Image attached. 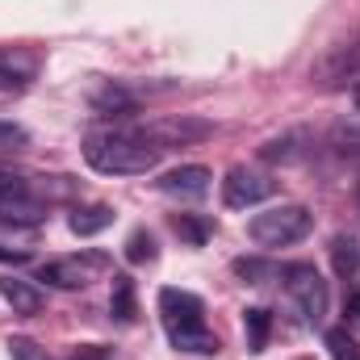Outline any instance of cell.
Listing matches in <instances>:
<instances>
[{"label": "cell", "mask_w": 360, "mask_h": 360, "mask_svg": "<svg viewBox=\"0 0 360 360\" xmlns=\"http://www.w3.org/2000/svg\"><path fill=\"white\" fill-rule=\"evenodd\" d=\"M84 160L101 176H143L164 160V147L143 130H92L84 139Z\"/></svg>", "instance_id": "1"}, {"label": "cell", "mask_w": 360, "mask_h": 360, "mask_svg": "<svg viewBox=\"0 0 360 360\" xmlns=\"http://www.w3.org/2000/svg\"><path fill=\"white\" fill-rule=\"evenodd\" d=\"M310 226H314V214L306 205H272L248 222V235L260 248H293L310 235Z\"/></svg>", "instance_id": "2"}, {"label": "cell", "mask_w": 360, "mask_h": 360, "mask_svg": "<svg viewBox=\"0 0 360 360\" xmlns=\"http://www.w3.org/2000/svg\"><path fill=\"white\" fill-rule=\"evenodd\" d=\"M281 281H285V293L297 302V310H302L306 323H323L327 319L331 289H327L323 272L314 269V264H285L281 269Z\"/></svg>", "instance_id": "3"}, {"label": "cell", "mask_w": 360, "mask_h": 360, "mask_svg": "<svg viewBox=\"0 0 360 360\" xmlns=\"http://www.w3.org/2000/svg\"><path fill=\"white\" fill-rule=\"evenodd\" d=\"M276 193V180L264 172H252V168H231L222 180V201L231 210H248V205H260Z\"/></svg>", "instance_id": "4"}, {"label": "cell", "mask_w": 360, "mask_h": 360, "mask_svg": "<svg viewBox=\"0 0 360 360\" xmlns=\"http://www.w3.org/2000/svg\"><path fill=\"white\" fill-rule=\"evenodd\" d=\"M310 80H319L323 89H335V84H344V80H356L360 84V42L331 46V55L310 68Z\"/></svg>", "instance_id": "5"}, {"label": "cell", "mask_w": 360, "mask_h": 360, "mask_svg": "<svg viewBox=\"0 0 360 360\" xmlns=\"http://www.w3.org/2000/svg\"><path fill=\"white\" fill-rule=\"evenodd\" d=\"M201 314H205V306H201L197 293H188V289H160V319H164V331L205 323Z\"/></svg>", "instance_id": "6"}, {"label": "cell", "mask_w": 360, "mask_h": 360, "mask_svg": "<svg viewBox=\"0 0 360 360\" xmlns=\"http://www.w3.org/2000/svg\"><path fill=\"white\" fill-rule=\"evenodd\" d=\"M101 264H105V256H96V252L89 256V264H80V260H51V264L38 269V281L55 285V289H84L89 285V269H101Z\"/></svg>", "instance_id": "7"}, {"label": "cell", "mask_w": 360, "mask_h": 360, "mask_svg": "<svg viewBox=\"0 0 360 360\" xmlns=\"http://www.w3.org/2000/svg\"><path fill=\"white\" fill-rule=\"evenodd\" d=\"M147 139H155L164 151L176 147V143H193V139H205L210 134V122H193V117H164V122H151L143 126Z\"/></svg>", "instance_id": "8"}, {"label": "cell", "mask_w": 360, "mask_h": 360, "mask_svg": "<svg viewBox=\"0 0 360 360\" xmlns=\"http://www.w3.org/2000/svg\"><path fill=\"white\" fill-rule=\"evenodd\" d=\"M210 168H201V164H184L176 172H168V176L160 180V188L168 193V197H180V201H197V197H205L210 193Z\"/></svg>", "instance_id": "9"}, {"label": "cell", "mask_w": 360, "mask_h": 360, "mask_svg": "<svg viewBox=\"0 0 360 360\" xmlns=\"http://www.w3.org/2000/svg\"><path fill=\"white\" fill-rule=\"evenodd\" d=\"M0 297L13 306V314H42V306H46V293L21 276H0Z\"/></svg>", "instance_id": "10"}, {"label": "cell", "mask_w": 360, "mask_h": 360, "mask_svg": "<svg viewBox=\"0 0 360 360\" xmlns=\"http://www.w3.org/2000/svg\"><path fill=\"white\" fill-rule=\"evenodd\" d=\"M306 143H310L306 130H289V134L269 139V143L260 147V160H264V164H297V160H306Z\"/></svg>", "instance_id": "11"}, {"label": "cell", "mask_w": 360, "mask_h": 360, "mask_svg": "<svg viewBox=\"0 0 360 360\" xmlns=\"http://www.w3.org/2000/svg\"><path fill=\"white\" fill-rule=\"evenodd\" d=\"M92 113H105V117H122V113H134V96L126 89H117L113 80L109 84H101V89H92L89 96Z\"/></svg>", "instance_id": "12"}, {"label": "cell", "mask_w": 360, "mask_h": 360, "mask_svg": "<svg viewBox=\"0 0 360 360\" xmlns=\"http://www.w3.org/2000/svg\"><path fill=\"white\" fill-rule=\"evenodd\" d=\"M109 314L117 323H134V314H139V306H134V281L126 272H113V281H109Z\"/></svg>", "instance_id": "13"}, {"label": "cell", "mask_w": 360, "mask_h": 360, "mask_svg": "<svg viewBox=\"0 0 360 360\" xmlns=\"http://www.w3.org/2000/svg\"><path fill=\"white\" fill-rule=\"evenodd\" d=\"M168 340H172V348H176V352H218V340H214V331H210L205 323L172 327V331H168Z\"/></svg>", "instance_id": "14"}, {"label": "cell", "mask_w": 360, "mask_h": 360, "mask_svg": "<svg viewBox=\"0 0 360 360\" xmlns=\"http://www.w3.org/2000/svg\"><path fill=\"white\" fill-rule=\"evenodd\" d=\"M113 210L109 205H84V210H76L72 218H68V226H72V235H80V239H92V235H101L105 226H113Z\"/></svg>", "instance_id": "15"}, {"label": "cell", "mask_w": 360, "mask_h": 360, "mask_svg": "<svg viewBox=\"0 0 360 360\" xmlns=\"http://www.w3.org/2000/svg\"><path fill=\"white\" fill-rule=\"evenodd\" d=\"M331 269H335V276H356L360 272V248L352 235H335L331 239Z\"/></svg>", "instance_id": "16"}, {"label": "cell", "mask_w": 360, "mask_h": 360, "mask_svg": "<svg viewBox=\"0 0 360 360\" xmlns=\"http://www.w3.org/2000/svg\"><path fill=\"white\" fill-rule=\"evenodd\" d=\"M34 55H25V51H0V80L4 84H25V80H34Z\"/></svg>", "instance_id": "17"}, {"label": "cell", "mask_w": 360, "mask_h": 360, "mask_svg": "<svg viewBox=\"0 0 360 360\" xmlns=\"http://www.w3.org/2000/svg\"><path fill=\"white\" fill-rule=\"evenodd\" d=\"M243 331H248V348H252V352H264V348H269V331H272V314L264 306L243 310Z\"/></svg>", "instance_id": "18"}, {"label": "cell", "mask_w": 360, "mask_h": 360, "mask_svg": "<svg viewBox=\"0 0 360 360\" xmlns=\"http://www.w3.org/2000/svg\"><path fill=\"white\" fill-rule=\"evenodd\" d=\"M172 231H176L188 248H205V239L214 235V222L210 218H197V214H176L172 218Z\"/></svg>", "instance_id": "19"}, {"label": "cell", "mask_w": 360, "mask_h": 360, "mask_svg": "<svg viewBox=\"0 0 360 360\" xmlns=\"http://www.w3.org/2000/svg\"><path fill=\"white\" fill-rule=\"evenodd\" d=\"M155 256H160V243H155V235L151 231H130V239H126V264H155Z\"/></svg>", "instance_id": "20"}, {"label": "cell", "mask_w": 360, "mask_h": 360, "mask_svg": "<svg viewBox=\"0 0 360 360\" xmlns=\"http://www.w3.org/2000/svg\"><path fill=\"white\" fill-rule=\"evenodd\" d=\"M34 197V180L13 172V168H0V205H13V201H30Z\"/></svg>", "instance_id": "21"}, {"label": "cell", "mask_w": 360, "mask_h": 360, "mask_svg": "<svg viewBox=\"0 0 360 360\" xmlns=\"http://www.w3.org/2000/svg\"><path fill=\"white\" fill-rule=\"evenodd\" d=\"M235 276H243L248 285H269L272 276H281V269L272 260H256V256H243L235 260Z\"/></svg>", "instance_id": "22"}, {"label": "cell", "mask_w": 360, "mask_h": 360, "mask_svg": "<svg viewBox=\"0 0 360 360\" xmlns=\"http://www.w3.org/2000/svg\"><path fill=\"white\" fill-rule=\"evenodd\" d=\"M331 143H335V151H340L352 168H360V126H340V130L331 134Z\"/></svg>", "instance_id": "23"}, {"label": "cell", "mask_w": 360, "mask_h": 360, "mask_svg": "<svg viewBox=\"0 0 360 360\" xmlns=\"http://www.w3.org/2000/svg\"><path fill=\"white\" fill-rule=\"evenodd\" d=\"M327 352H331V360H360L356 340H352L344 327H331V331H327Z\"/></svg>", "instance_id": "24"}, {"label": "cell", "mask_w": 360, "mask_h": 360, "mask_svg": "<svg viewBox=\"0 0 360 360\" xmlns=\"http://www.w3.org/2000/svg\"><path fill=\"white\" fill-rule=\"evenodd\" d=\"M4 348H8V356H13V360H51V356H46V348H38V344H34V340H25V335H13Z\"/></svg>", "instance_id": "25"}, {"label": "cell", "mask_w": 360, "mask_h": 360, "mask_svg": "<svg viewBox=\"0 0 360 360\" xmlns=\"http://www.w3.org/2000/svg\"><path fill=\"white\" fill-rule=\"evenodd\" d=\"M30 134H25V126H17V122H0V151L4 147H21Z\"/></svg>", "instance_id": "26"}, {"label": "cell", "mask_w": 360, "mask_h": 360, "mask_svg": "<svg viewBox=\"0 0 360 360\" xmlns=\"http://www.w3.org/2000/svg\"><path fill=\"white\" fill-rule=\"evenodd\" d=\"M113 356V348H105V344H84V348H76L68 360H109Z\"/></svg>", "instance_id": "27"}, {"label": "cell", "mask_w": 360, "mask_h": 360, "mask_svg": "<svg viewBox=\"0 0 360 360\" xmlns=\"http://www.w3.org/2000/svg\"><path fill=\"white\" fill-rule=\"evenodd\" d=\"M0 264H30V248H0Z\"/></svg>", "instance_id": "28"}, {"label": "cell", "mask_w": 360, "mask_h": 360, "mask_svg": "<svg viewBox=\"0 0 360 360\" xmlns=\"http://www.w3.org/2000/svg\"><path fill=\"white\" fill-rule=\"evenodd\" d=\"M352 105H356V113H360V84L352 89Z\"/></svg>", "instance_id": "29"}, {"label": "cell", "mask_w": 360, "mask_h": 360, "mask_svg": "<svg viewBox=\"0 0 360 360\" xmlns=\"http://www.w3.org/2000/svg\"><path fill=\"white\" fill-rule=\"evenodd\" d=\"M352 314H360V293L352 297Z\"/></svg>", "instance_id": "30"}, {"label": "cell", "mask_w": 360, "mask_h": 360, "mask_svg": "<svg viewBox=\"0 0 360 360\" xmlns=\"http://www.w3.org/2000/svg\"><path fill=\"white\" fill-rule=\"evenodd\" d=\"M356 193H360V188H356Z\"/></svg>", "instance_id": "31"}]
</instances>
